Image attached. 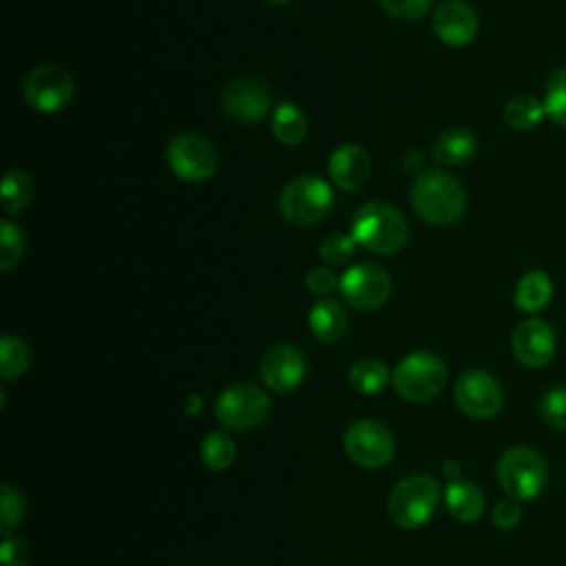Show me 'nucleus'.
Wrapping results in <instances>:
<instances>
[{"label": "nucleus", "mask_w": 566, "mask_h": 566, "mask_svg": "<svg viewBox=\"0 0 566 566\" xmlns=\"http://www.w3.org/2000/svg\"><path fill=\"white\" fill-rule=\"evenodd\" d=\"M303 376H305V356L294 345H287V343L274 345L261 358V378L276 394L296 389Z\"/></svg>", "instance_id": "obj_15"}, {"label": "nucleus", "mask_w": 566, "mask_h": 566, "mask_svg": "<svg viewBox=\"0 0 566 566\" xmlns=\"http://www.w3.org/2000/svg\"><path fill=\"white\" fill-rule=\"evenodd\" d=\"M272 133L285 146H294V144L303 142V137L307 133V119H305L303 111L290 102L279 104L272 115Z\"/></svg>", "instance_id": "obj_23"}, {"label": "nucleus", "mask_w": 566, "mask_h": 566, "mask_svg": "<svg viewBox=\"0 0 566 566\" xmlns=\"http://www.w3.org/2000/svg\"><path fill=\"white\" fill-rule=\"evenodd\" d=\"M478 150V139L469 128H447L442 130L431 148L436 164L440 166H460L469 161Z\"/></svg>", "instance_id": "obj_19"}, {"label": "nucleus", "mask_w": 566, "mask_h": 566, "mask_svg": "<svg viewBox=\"0 0 566 566\" xmlns=\"http://www.w3.org/2000/svg\"><path fill=\"white\" fill-rule=\"evenodd\" d=\"M310 332L323 340V343H334L338 340L345 329H347V314L343 310V305L334 298H321L312 305L310 316Z\"/></svg>", "instance_id": "obj_20"}, {"label": "nucleus", "mask_w": 566, "mask_h": 566, "mask_svg": "<svg viewBox=\"0 0 566 566\" xmlns=\"http://www.w3.org/2000/svg\"><path fill=\"white\" fill-rule=\"evenodd\" d=\"M22 250H24V237L22 230L9 221L2 219L0 221V270H11L20 259H22Z\"/></svg>", "instance_id": "obj_29"}, {"label": "nucleus", "mask_w": 566, "mask_h": 566, "mask_svg": "<svg viewBox=\"0 0 566 566\" xmlns=\"http://www.w3.org/2000/svg\"><path fill=\"white\" fill-rule=\"evenodd\" d=\"M281 214L294 226H314L332 208V188L314 175L294 177L281 192Z\"/></svg>", "instance_id": "obj_6"}, {"label": "nucleus", "mask_w": 566, "mask_h": 566, "mask_svg": "<svg viewBox=\"0 0 566 566\" xmlns=\"http://www.w3.org/2000/svg\"><path fill=\"white\" fill-rule=\"evenodd\" d=\"M352 237L365 250L394 254L409 239V226L398 208L385 201H369L354 214Z\"/></svg>", "instance_id": "obj_2"}, {"label": "nucleus", "mask_w": 566, "mask_h": 566, "mask_svg": "<svg viewBox=\"0 0 566 566\" xmlns=\"http://www.w3.org/2000/svg\"><path fill=\"white\" fill-rule=\"evenodd\" d=\"M502 400L504 394L497 378L484 369H469L455 382V402L471 418L484 420L495 416Z\"/></svg>", "instance_id": "obj_13"}, {"label": "nucleus", "mask_w": 566, "mask_h": 566, "mask_svg": "<svg viewBox=\"0 0 566 566\" xmlns=\"http://www.w3.org/2000/svg\"><path fill=\"white\" fill-rule=\"evenodd\" d=\"M338 287L352 307L369 312L391 296V276L376 263H356L340 276Z\"/></svg>", "instance_id": "obj_10"}, {"label": "nucleus", "mask_w": 566, "mask_h": 566, "mask_svg": "<svg viewBox=\"0 0 566 566\" xmlns=\"http://www.w3.org/2000/svg\"><path fill=\"white\" fill-rule=\"evenodd\" d=\"M553 296V281L544 270H528L515 285V307L524 314H537Z\"/></svg>", "instance_id": "obj_21"}, {"label": "nucleus", "mask_w": 566, "mask_h": 566, "mask_svg": "<svg viewBox=\"0 0 566 566\" xmlns=\"http://www.w3.org/2000/svg\"><path fill=\"white\" fill-rule=\"evenodd\" d=\"M234 442L221 433V431H212L203 438L201 444V460L208 469L212 471H223L234 462Z\"/></svg>", "instance_id": "obj_28"}, {"label": "nucleus", "mask_w": 566, "mask_h": 566, "mask_svg": "<svg viewBox=\"0 0 566 566\" xmlns=\"http://www.w3.org/2000/svg\"><path fill=\"white\" fill-rule=\"evenodd\" d=\"M345 451L356 464L376 469L387 464L394 455V436L376 420H356L345 431Z\"/></svg>", "instance_id": "obj_11"}, {"label": "nucleus", "mask_w": 566, "mask_h": 566, "mask_svg": "<svg viewBox=\"0 0 566 566\" xmlns=\"http://www.w3.org/2000/svg\"><path fill=\"white\" fill-rule=\"evenodd\" d=\"M447 380L442 358L431 352H413L405 356L391 374L394 389L409 402H427L440 394Z\"/></svg>", "instance_id": "obj_5"}, {"label": "nucleus", "mask_w": 566, "mask_h": 566, "mask_svg": "<svg viewBox=\"0 0 566 566\" xmlns=\"http://www.w3.org/2000/svg\"><path fill=\"white\" fill-rule=\"evenodd\" d=\"M340 283V279H336L334 270L329 268H312L305 276V285L310 292L323 296V294H329L336 285Z\"/></svg>", "instance_id": "obj_36"}, {"label": "nucleus", "mask_w": 566, "mask_h": 566, "mask_svg": "<svg viewBox=\"0 0 566 566\" xmlns=\"http://www.w3.org/2000/svg\"><path fill=\"white\" fill-rule=\"evenodd\" d=\"M168 166L175 177L199 184L214 172L217 153L206 137L195 133H181L175 135L168 144Z\"/></svg>", "instance_id": "obj_9"}, {"label": "nucleus", "mask_w": 566, "mask_h": 566, "mask_svg": "<svg viewBox=\"0 0 566 566\" xmlns=\"http://www.w3.org/2000/svg\"><path fill=\"white\" fill-rule=\"evenodd\" d=\"M491 517H493V524L502 531H511L520 524L522 520V509H520V500L515 497H502L495 502L493 511H491Z\"/></svg>", "instance_id": "obj_33"}, {"label": "nucleus", "mask_w": 566, "mask_h": 566, "mask_svg": "<svg viewBox=\"0 0 566 566\" xmlns=\"http://www.w3.org/2000/svg\"><path fill=\"white\" fill-rule=\"evenodd\" d=\"M382 9L400 20H416L427 13L431 7V0H380Z\"/></svg>", "instance_id": "obj_34"}, {"label": "nucleus", "mask_w": 566, "mask_h": 566, "mask_svg": "<svg viewBox=\"0 0 566 566\" xmlns=\"http://www.w3.org/2000/svg\"><path fill=\"white\" fill-rule=\"evenodd\" d=\"M268 4H285V2H290V0H265Z\"/></svg>", "instance_id": "obj_37"}, {"label": "nucleus", "mask_w": 566, "mask_h": 566, "mask_svg": "<svg viewBox=\"0 0 566 566\" xmlns=\"http://www.w3.org/2000/svg\"><path fill=\"white\" fill-rule=\"evenodd\" d=\"M327 168L336 188L352 192L367 181L371 172V159L360 144H343L332 153Z\"/></svg>", "instance_id": "obj_17"}, {"label": "nucleus", "mask_w": 566, "mask_h": 566, "mask_svg": "<svg viewBox=\"0 0 566 566\" xmlns=\"http://www.w3.org/2000/svg\"><path fill=\"white\" fill-rule=\"evenodd\" d=\"M502 117L509 128L517 133H526V130H533L546 117V111L542 99H537L531 93H520L504 104Z\"/></svg>", "instance_id": "obj_22"}, {"label": "nucleus", "mask_w": 566, "mask_h": 566, "mask_svg": "<svg viewBox=\"0 0 566 566\" xmlns=\"http://www.w3.org/2000/svg\"><path fill=\"white\" fill-rule=\"evenodd\" d=\"M356 241L352 234H329L321 245H318V254L327 265H345L356 250Z\"/></svg>", "instance_id": "obj_31"}, {"label": "nucleus", "mask_w": 566, "mask_h": 566, "mask_svg": "<svg viewBox=\"0 0 566 566\" xmlns=\"http://www.w3.org/2000/svg\"><path fill=\"white\" fill-rule=\"evenodd\" d=\"M389 382V371L378 358H360L349 367V385L360 394H378Z\"/></svg>", "instance_id": "obj_25"}, {"label": "nucleus", "mask_w": 566, "mask_h": 566, "mask_svg": "<svg viewBox=\"0 0 566 566\" xmlns=\"http://www.w3.org/2000/svg\"><path fill=\"white\" fill-rule=\"evenodd\" d=\"M270 411V398L263 389L250 382L232 385L223 389L214 402L217 420L230 431H248L265 420Z\"/></svg>", "instance_id": "obj_7"}, {"label": "nucleus", "mask_w": 566, "mask_h": 566, "mask_svg": "<svg viewBox=\"0 0 566 566\" xmlns=\"http://www.w3.org/2000/svg\"><path fill=\"white\" fill-rule=\"evenodd\" d=\"M29 363H31L29 345L15 334H4L0 338V378L13 380L22 376Z\"/></svg>", "instance_id": "obj_24"}, {"label": "nucleus", "mask_w": 566, "mask_h": 566, "mask_svg": "<svg viewBox=\"0 0 566 566\" xmlns=\"http://www.w3.org/2000/svg\"><path fill=\"white\" fill-rule=\"evenodd\" d=\"M24 99L31 108L40 113H55L62 111L75 93V84L69 71L57 64H42L35 66L22 84Z\"/></svg>", "instance_id": "obj_8"}, {"label": "nucleus", "mask_w": 566, "mask_h": 566, "mask_svg": "<svg viewBox=\"0 0 566 566\" xmlns=\"http://www.w3.org/2000/svg\"><path fill=\"white\" fill-rule=\"evenodd\" d=\"M24 513V504L20 497V491H15L11 484L0 486V520H2V535L11 533Z\"/></svg>", "instance_id": "obj_32"}, {"label": "nucleus", "mask_w": 566, "mask_h": 566, "mask_svg": "<svg viewBox=\"0 0 566 566\" xmlns=\"http://www.w3.org/2000/svg\"><path fill=\"white\" fill-rule=\"evenodd\" d=\"M539 416L548 427L566 431V385H555L546 389L539 400Z\"/></svg>", "instance_id": "obj_30"}, {"label": "nucleus", "mask_w": 566, "mask_h": 566, "mask_svg": "<svg viewBox=\"0 0 566 566\" xmlns=\"http://www.w3.org/2000/svg\"><path fill=\"white\" fill-rule=\"evenodd\" d=\"M0 559L2 566H27L29 564V548L22 537H15L7 533L2 537V548H0Z\"/></svg>", "instance_id": "obj_35"}, {"label": "nucleus", "mask_w": 566, "mask_h": 566, "mask_svg": "<svg viewBox=\"0 0 566 566\" xmlns=\"http://www.w3.org/2000/svg\"><path fill=\"white\" fill-rule=\"evenodd\" d=\"M449 513L460 522H475L484 513V495L478 484L464 478H449L444 489Z\"/></svg>", "instance_id": "obj_18"}, {"label": "nucleus", "mask_w": 566, "mask_h": 566, "mask_svg": "<svg viewBox=\"0 0 566 566\" xmlns=\"http://www.w3.org/2000/svg\"><path fill=\"white\" fill-rule=\"evenodd\" d=\"M409 201L416 214L431 226H453L467 210V195L460 181L444 170L420 172L409 190Z\"/></svg>", "instance_id": "obj_1"}, {"label": "nucleus", "mask_w": 566, "mask_h": 566, "mask_svg": "<svg viewBox=\"0 0 566 566\" xmlns=\"http://www.w3.org/2000/svg\"><path fill=\"white\" fill-rule=\"evenodd\" d=\"M440 502V486L429 475H407L402 478L387 502L389 517L400 528L413 531L431 520Z\"/></svg>", "instance_id": "obj_4"}, {"label": "nucleus", "mask_w": 566, "mask_h": 566, "mask_svg": "<svg viewBox=\"0 0 566 566\" xmlns=\"http://www.w3.org/2000/svg\"><path fill=\"white\" fill-rule=\"evenodd\" d=\"M495 475L509 497L524 502L542 493L548 480V467L539 451L531 447H511L500 455Z\"/></svg>", "instance_id": "obj_3"}, {"label": "nucleus", "mask_w": 566, "mask_h": 566, "mask_svg": "<svg viewBox=\"0 0 566 566\" xmlns=\"http://www.w3.org/2000/svg\"><path fill=\"white\" fill-rule=\"evenodd\" d=\"M542 104H544V111H546V117L566 128V64L564 66H557L546 84H544V97H542Z\"/></svg>", "instance_id": "obj_26"}, {"label": "nucleus", "mask_w": 566, "mask_h": 566, "mask_svg": "<svg viewBox=\"0 0 566 566\" xmlns=\"http://www.w3.org/2000/svg\"><path fill=\"white\" fill-rule=\"evenodd\" d=\"M433 33L447 46H464L478 33V15L464 0H449L433 13Z\"/></svg>", "instance_id": "obj_16"}, {"label": "nucleus", "mask_w": 566, "mask_h": 566, "mask_svg": "<svg viewBox=\"0 0 566 566\" xmlns=\"http://www.w3.org/2000/svg\"><path fill=\"white\" fill-rule=\"evenodd\" d=\"M511 347L520 365L528 369H542L555 356L557 336L551 323L537 316H528L515 325L511 336Z\"/></svg>", "instance_id": "obj_12"}, {"label": "nucleus", "mask_w": 566, "mask_h": 566, "mask_svg": "<svg viewBox=\"0 0 566 566\" xmlns=\"http://www.w3.org/2000/svg\"><path fill=\"white\" fill-rule=\"evenodd\" d=\"M2 208L9 214L22 212L33 197V181L22 170H11L2 179Z\"/></svg>", "instance_id": "obj_27"}, {"label": "nucleus", "mask_w": 566, "mask_h": 566, "mask_svg": "<svg viewBox=\"0 0 566 566\" xmlns=\"http://www.w3.org/2000/svg\"><path fill=\"white\" fill-rule=\"evenodd\" d=\"M272 91L256 77H239L230 82L221 93V108L237 122H259L268 113Z\"/></svg>", "instance_id": "obj_14"}]
</instances>
